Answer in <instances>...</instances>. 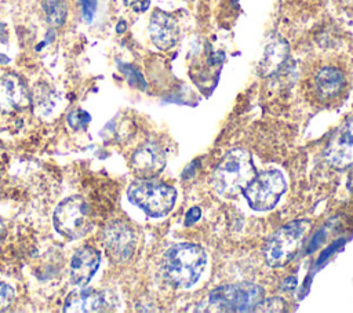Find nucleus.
I'll return each instance as SVG.
<instances>
[{
    "label": "nucleus",
    "mask_w": 353,
    "mask_h": 313,
    "mask_svg": "<svg viewBox=\"0 0 353 313\" xmlns=\"http://www.w3.org/2000/svg\"><path fill=\"white\" fill-rule=\"evenodd\" d=\"M207 255L203 247L179 243L170 247L161 262L163 277L174 287L189 288L197 283L204 272Z\"/></svg>",
    "instance_id": "obj_1"
},
{
    "label": "nucleus",
    "mask_w": 353,
    "mask_h": 313,
    "mask_svg": "<svg viewBox=\"0 0 353 313\" xmlns=\"http://www.w3.org/2000/svg\"><path fill=\"white\" fill-rule=\"evenodd\" d=\"M255 175L256 170L251 154L247 150L234 149L228 152L215 167L211 185L221 196L233 197L241 193Z\"/></svg>",
    "instance_id": "obj_2"
},
{
    "label": "nucleus",
    "mask_w": 353,
    "mask_h": 313,
    "mask_svg": "<svg viewBox=\"0 0 353 313\" xmlns=\"http://www.w3.org/2000/svg\"><path fill=\"white\" fill-rule=\"evenodd\" d=\"M310 230L307 219H296L279 228L265 244V259L272 267L287 265L299 251Z\"/></svg>",
    "instance_id": "obj_3"
},
{
    "label": "nucleus",
    "mask_w": 353,
    "mask_h": 313,
    "mask_svg": "<svg viewBox=\"0 0 353 313\" xmlns=\"http://www.w3.org/2000/svg\"><path fill=\"white\" fill-rule=\"evenodd\" d=\"M127 196L132 204L153 218L167 215L172 210L176 199L172 186L148 179L132 182L127 190Z\"/></svg>",
    "instance_id": "obj_4"
},
{
    "label": "nucleus",
    "mask_w": 353,
    "mask_h": 313,
    "mask_svg": "<svg viewBox=\"0 0 353 313\" xmlns=\"http://www.w3.org/2000/svg\"><path fill=\"white\" fill-rule=\"evenodd\" d=\"M54 226L66 239L77 240L92 229L90 207L81 196L62 200L54 212Z\"/></svg>",
    "instance_id": "obj_5"
},
{
    "label": "nucleus",
    "mask_w": 353,
    "mask_h": 313,
    "mask_svg": "<svg viewBox=\"0 0 353 313\" xmlns=\"http://www.w3.org/2000/svg\"><path fill=\"white\" fill-rule=\"evenodd\" d=\"M287 183L279 170L256 174L243 190L250 207L256 211L272 210L285 192Z\"/></svg>",
    "instance_id": "obj_6"
},
{
    "label": "nucleus",
    "mask_w": 353,
    "mask_h": 313,
    "mask_svg": "<svg viewBox=\"0 0 353 313\" xmlns=\"http://www.w3.org/2000/svg\"><path fill=\"white\" fill-rule=\"evenodd\" d=\"M262 290L255 284L222 285L210 294V303L219 310L244 312L252 310L261 299Z\"/></svg>",
    "instance_id": "obj_7"
},
{
    "label": "nucleus",
    "mask_w": 353,
    "mask_h": 313,
    "mask_svg": "<svg viewBox=\"0 0 353 313\" xmlns=\"http://www.w3.org/2000/svg\"><path fill=\"white\" fill-rule=\"evenodd\" d=\"M310 88L317 101L330 103L341 98L347 90V77L341 66L323 63L314 68Z\"/></svg>",
    "instance_id": "obj_8"
},
{
    "label": "nucleus",
    "mask_w": 353,
    "mask_h": 313,
    "mask_svg": "<svg viewBox=\"0 0 353 313\" xmlns=\"http://www.w3.org/2000/svg\"><path fill=\"white\" fill-rule=\"evenodd\" d=\"M102 241L109 258L117 263L128 261L135 250L134 232L123 221L109 222L103 229Z\"/></svg>",
    "instance_id": "obj_9"
},
{
    "label": "nucleus",
    "mask_w": 353,
    "mask_h": 313,
    "mask_svg": "<svg viewBox=\"0 0 353 313\" xmlns=\"http://www.w3.org/2000/svg\"><path fill=\"white\" fill-rule=\"evenodd\" d=\"M324 157L336 170H345L353 165V117L346 120L335 131L324 149Z\"/></svg>",
    "instance_id": "obj_10"
},
{
    "label": "nucleus",
    "mask_w": 353,
    "mask_h": 313,
    "mask_svg": "<svg viewBox=\"0 0 353 313\" xmlns=\"http://www.w3.org/2000/svg\"><path fill=\"white\" fill-rule=\"evenodd\" d=\"M116 299L110 292L98 291L94 288H83L72 291L66 301L65 312H106L113 309Z\"/></svg>",
    "instance_id": "obj_11"
},
{
    "label": "nucleus",
    "mask_w": 353,
    "mask_h": 313,
    "mask_svg": "<svg viewBox=\"0 0 353 313\" xmlns=\"http://www.w3.org/2000/svg\"><path fill=\"white\" fill-rule=\"evenodd\" d=\"M165 165V154L156 142L142 143L131 156V168L142 179L157 175Z\"/></svg>",
    "instance_id": "obj_12"
},
{
    "label": "nucleus",
    "mask_w": 353,
    "mask_h": 313,
    "mask_svg": "<svg viewBox=\"0 0 353 313\" xmlns=\"http://www.w3.org/2000/svg\"><path fill=\"white\" fill-rule=\"evenodd\" d=\"M29 105V94L22 80L15 74L0 77V112L12 113Z\"/></svg>",
    "instance_id": "obj_13"
},
{
    "label": "nucleus",
    "mask_w": 353,
    "mask_h": 313,
    "mask_svg": "<svg viewBox=\"0 0 353 313\" xmlns=\"http://www.w3.org/2000/svg\"><path fill=\"white\" fill-rule=\"evenodd\" d=\"M101 263L99 252L90 245L79 248L70 262V277L72 281L80 287L87 285L94 274L97 273Z\"/></svg>",
    "instance_id": "obj_14"
},
{
    "label": "nucleus",
    "mask_w": 353,
    "mask_h": 313,
    "mask_svg": "<svg viewBox=\"0 0 353 313\" xmlns=\"http://www.w3.org/2000/svg\"><path fill=\"white\" fill-rule=\"evenodd\" d=\"M149 36L152 41L161 50H168L178 40L176 22L163 11H154L149 23Z\"/></svg>",
    "instance_id": "obj_15"
},
{
    "label": "nucleus",
    "mask_w": 353,
    "mask_h": 313,
    "mask_svg": "<svg viewBox=\"0 0 353 313\" xmlns=\"http://www.w3.org/2000/svg\"><path fill=\"white\" fill-rule=\"evenodd\" d=\"M288 57V44L279 39L268 44L263 57L259 63V72L262 76H270L277 72Z\"/></svg>",
    "instance_id": "obj_16"
},
{
    "label": "nucleus",
    "mask_w": 353,
    "mask_h": 313,
    "mask_svg": "<svg viewBox=\"0 0 353 313\" xmlns=\"http://www.w3.org/2000/svg\"><path fill=\"white\" fill-rule=\"evenodd\" d=\"M41 8L47 22L54 26H62L68 17L66 0H41Z\"/></svg>",
    "instance_id": "obj_17"
},
{
    "label": "nucleus",
    "mask_w": 353,
    "mask_h": 313,
    "mask_svg": "<svg viewBox=\"0 0 353 313\" xmlns=\"http://www.w3.org/2000/svg\"><path fill=\"white\" fill-rule=\"evenodd\" d=\"M284 310H287V303L277 296L259 299L252 307V312H284Z\"/></svg>",
    "instance_id": "obj_18"
},
{
    "label": "nucleus",
    "mask_w": 353,
    "mask_h": 313,
    "mask_svg": "<svg viewBox=\"0 0 353 313\" xmlns=\"http://www.w3.org/2000/svg\"><path fill=\"white\" fill-rule=\"evenodd\" d=\"M54 92L51 90H48L47 87H41L34 92V101L37 105V109H40L44 114H47L50 112V109H52V102H54Z\"/></svg>",
    "instance_id": "obj_19"
},
{
    "label": "nucleus",
    "mask_w": 353,
    "mask_h": 313,
    "mask_svg": "<svg viewBox=\"0 0 353 313\" xmlns=\"http://www.w3.org/2000/svg\"><path fill=\"white\" fill-rule=\"evenodd\" d=\"M90 120H91V116L83 109H76V110L70 112L68 116V123L73 130L85 128V125L90 123Z\"/></svg>",
    "instance_id": "obj_20"
},
{
    "label": "nucleus",
    "mask_w": 353,
    "mask_h": 313,
    "mask_svg": "<svg viewBox=\"0 0 353 313\" xmlns=\"http://www.w3.org/2000/svg\"><path fill=\"white\" fill-rule=\"evenodd\" d=\"M15 291L11 285L6 283H0V312L10 307V305L14 302Z\"/></svg>",
    "instance_id": "obj_21"
},
{
    "label": "nucleus",
    "mask_w": 353,
    "mask_h": 313,
    "mask_svg": "<svg viewBox=\"0 0 353 313\" xmlns=\"http://www.w3.org/2000/svg\"><path fill=\"white\" fill-rule=\"evenodd\" d=\"M79 3L81 4V14H83V19L87 23H91L95 14H97V8H98V0H79Z\"/></svg>",
    "instance_id": "obj_22"
},
{
    "label": "nucleus",
    "mask_w": 353,
    "mask_h": 313,
    "mask_svg": "<svg viewBox=\"0 0 353 313\" xmlns=\"http://www.w3.org/2000/svg\"><path fill=\"white\" fill-rule=\"evenodd\" d=\"M120 70H123L125 73V76L128 77L130 83L131 84H135V85H139L142 88H145V81L142 79V76L139 74L138 70H135L132 66H128V65H120Z\"/></svg>",
    "instance_id": "obj_23"
},
{
    "label": "nucleus",
    "mask_w": 353,
    "mask_h": 313,
    "mask_svg": "<svg viewBox=\"0 0 353 313\" xmlns=\"http://www.w3.org/2000/svg\"><path fill=\"white\" fill-rule=\"evenodd\" d=\"M200 215H201V211H200V208H199V207H193V208H190V210L188 211V214H186L185 223H186V225H192L193 222H196V221L200 218Z\"/></svg>",
    "instance_id": "obj_24"
},
{
    "label": "nucleus",
    "mask_w": 353,
    "mask_h": 313,
    "mask_svg": "<svg viewBox=\"0 0 353 313\" xmlns=\"http://www.w3.org/2000/svg\"><path fill=\"white\" fill-rule=\"evenodd\" d=\"M284 284H287V285H283V290L294 288V287H295V284H296V279H295V277H290Z\"/></svg>",
    "instance_id": "obj_25"
},
{
    "label": "nucleus",
    "mask_w": 353,
    "mask_h": 313,
    "mask_svg": "<svg viewBox=\"0 0 353 313\" xmlns=\"http://www.w3.org/2000/svg\"><path fill=\"white\" fill-rule=\"evenodd\" d=\"M4 234H6V228H4V223L0 221V244H1V240L4 239Z\"/></svg>",
    "instance_id": "obj_26"
},
{
    "label": "nucleus",
    "mask_w": 353,
    "mask_h": 313,
    "mask_svg": "<svg viewBox=\"0 0 353 313\" xmlns=\"http://www.w3.org/2000/svg\"><path fill=\"white\" fill-rule=\"evenodd\" d=\"M116 29H117V32H119V33H121V32H124V30H125V22H124V21H120V22H119V25H117V28H116Z\"/></svg>",
    "instance_id": "obj_27"
}]
</instances>
